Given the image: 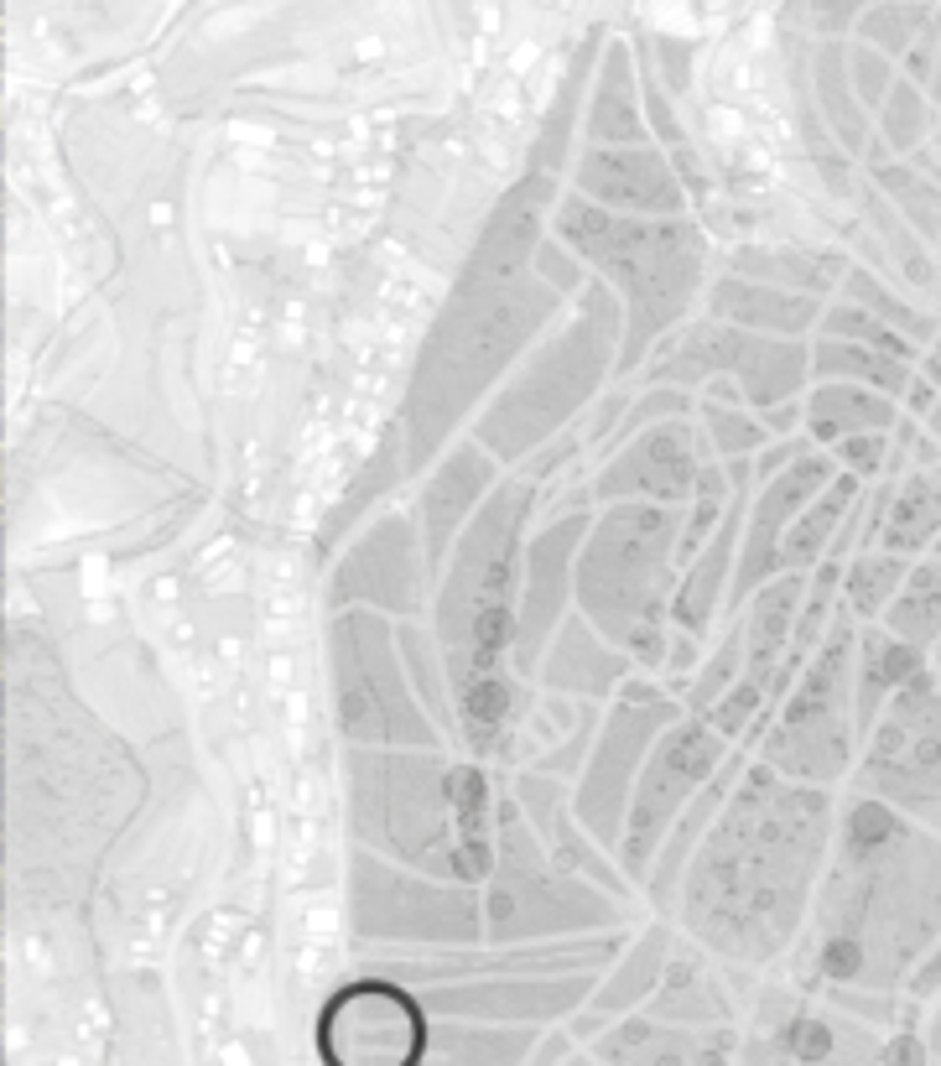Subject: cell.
<instances>
[{
	"label": "cell",
	"mask_w": 941,
	"mask_h": 1066,
	"mask_svg": "<svg viewBox=\"0 0 941 1066\" xmlns=\"http://www.w3.org/2000/svg\"><path fill=\"white\" fill-rule=\"evenodd\" d=\"M697 422H702V432H707L713 458H723V464L754 458L759 447L775 443L765 412H754L749 396L738 391L734 380H707V385H702L697 391Z\"/></svg>",
	"instance_id": "34"
},
{
	"label": "cell",
	"mask_w": 941,
	"mask_h": 1066,
	"mask_svg": "<svg viewBox=\"0 0 941 1066\" xmlns=\"http://www.w3.org/2000/svg\"><path fill=\"white\" fill-rule=\"evenodd\" d=\"M838 479V458L827 447L802 453L790 468H780L775 479H759L749 495V516H744V547H738V572H734V593H728V614L744 609L759 583L780 578V541L796 526L806 505Z\"/></svg>",
	"instance_id": "20"
},
{
	"label": "cell",
	"mask_w": 941,
	"mask_h": 1066,
	"mask_svg": "<svg viewBox=\"0 0 941 1066\" xmlns=\"http://www.w3.org/2000/svg\"><path fill=\"white\" fill-rule=\"evenodd\" d=\"M811 380H858V385H873L885 396H906V385L916 380V360H900V354H885V349L854 344V339H827V333H811Z\"/></svg>",
	"instance_id": "36"
},
{
	"label": "cell",
	"mask_w": 941,
	"mask_h": 1066,
	"mask_svg": "<svg viewBox=\"0 0 941 1066\" xmlns=\"http://www.w3.org/2000/svg\"><path fill=\"white\" fill-rule=\"evenodd\" d=\"M833 458H838V468H848V474H858L864 484H873L885 468H895L900 458H906L910 447L895 443V432H854V437H842V443L827 447Z\"/></svg>",
	"instance_id": "47"
},
{
	"label": "cell",
	"mask_w": 941,
	"mask_h": 1066,
	"mask_svg": "<svg viewBox=\"0 0 941 1066\" xmlns=\"http://www.w3.org/2000/svg\"><path fill=\"white\" fill-rule=\"evenodd\" d=\"M833 811V786L790 780L754 755L686 863L682 921L728 958L780 952L802 927L827 844L838 838Z\"/></svg>",
	"instance_id": "1"
},
{
	"label": "cell",
	"mask_w": 941,
	"mask_h": 1066,
	"mask_svg": "<svg viewBox=\"0 0 941 1066\" xmlns=\"http://www.w3.org/2000/svg\"><path fill=\"white\" fill-rule=\"evenodd\" d=\"M744 661H749V651H744V620L738 614H728L723 620V635L718 645H707L697 661V671L682 682V703L686 713H707L713 703H723L728 697V687H734L738 676H744Z\"/></svg>",
	"instance_id": "42"
},
{
	"label": "cell",
	"mask_w": 941,
	"mask_h": 1066,
	"mask_svg": "<svg viewBox=\"0 0 941 1066\" xmlns=\"http://www.w3.org/2000/svg\"><path fill=\"white\" fill-rule=\"evenodd\" d=\"M682 510L614 499L593 510L578 551V609L645 671H666L671 599L682 583Z\"/></svg>",
	"instance_id": "7"
},
{
	"label": "cell",
	"mask_w": 941,
	"mask_h": 1066,
	"mask_svg": "<svg viewBox=\"0 0 941 1066\" xmlns=\"http://www.w3.org/2000/svg\"><path fill=\"white\" fill-rule=\"evenodd\" d=\"M349 921L364 942L474 946L489 936L479 884L422 874L360 844L349 853Z\"/></svg>",
	"instance_id": "12"
},
{
	"label": "cell",
	"mask_w": 941,
	"mask_h": 1066,
	"mask_svg": "<svg viewBox=\"0 0 941 1066\" xmlns=\"http://www.w3.org/2000/svg\"><path fill=\"white\" fill-rule=\"evenodd\" d=\"M854 676L858 620L842 603L827 640L811 651L802 676L790 682V692L775 707V718L765 723V734L754 739V755L775 765L780 775H790V780H806V786H842L854 775L858 739H864Z\"/></svg>",
	"instance_id": "9"
},
{
	"label": "cell",
	"mask_w": 941,
	"mask_h": 1066,
	"mask_svg": "<svg viewBox=\"0 0 941 1066\" xmlns=\"http://www.w3.org/2000/svg\"><path fill=\"white\" fill-rule=\"evenodd\" d=\"M900 416V401L858 380H811L802 396V432L817 447H833L854 432H895Z\"/></svg>",
	"instance_id": "29"
},
{
	"label": "cell",
	"mask_w": 941,
	"mask_h": 1066,
	"mask_svg": "<svg viewBox=\"0 0 941 1066\" xmlns=\"http://www.w3.org/2000/svg\"><path fill=\"white\" fill-rule=\"evenodd\" d=\"M916 671H926V651L910 645L890 630V624H858V676H854V692H858V728L869 734L885 703L895 692L906 687Z\"/></svg>",
	"instance_id": "31"
},
{
	"label": "cell",
	"mask_w": 941,
	"mask_h": 1066,
	"mask_svg": "<svg viewBox=\"0 0 941 1066\" xmlns=\"http://www.w3.org/2000/svg\"><path fill=\"white\" fill-rule=\"evenodd\" d=\"M707 464H713V447H707L697 412L666 416V422H651L645 432H634L630 443L609 447L599 468L588 474V489H593V505H614V499L686 505Z\"/></svg>",
	"instance_id": "18"
},
{
	"label": "cell",
	"mask_w": 941,
	"mask_h": 1066,
	"mask_svg": "<svg viewBox=\"0 0 941 1066\" xmlns=\"http://www.w3.org/2000/svg\"><path fill=\"white\" fill-rule=\"evenodd\" d=\"M349 838L422 874L484 884L499 844V791L484 759L447 749H343Z\"/></svg>",
	"instance_id": "4"
},
{
	"label": "cell",
	"mask_w": 941,
	"mask_h": 1066,
	"mask_svg": "<svg viewBox=\"0 0 941 1066\" xmlns=\"http://www.w3.org/2000/svg\"><path fill=\"white\" fill-rule=\"evenodd\" d=\"M817 333H827V339H854V344L885 349V354H900V360H916V364H921V344H916V339H906V333H900L895 323H885L879 312H869L864 302H854V297H833V302H827V312H821Z\"/></svg>",
	"instance_id": "44"
},
{
	"label": "cell",
	"mask_w": 941,
	"mask_h": 1066,
	"mask_svg": "<svg viewBox=\"0 0 941 1066\" xmlns=\"http://www.w3.org/2000/svg\"><path fill=\"white\" fill-rule=\"evenodd\" d=\"M734 749H738V739H728L723 728H713L702 713H682V718L655 739L645 770H640V780H634L624 838H619V869L630 874V884L645 890L655 848L666 844L671 822H676V817L692 807V796L728 765Z\"/></svg>",
	"instance_id": "15"
},
{
	"label": "cell",
	"mask_w": 941,
	"mask_h": 1066,
	"mask_svg": "<svg viewBox=\"0 0 941 1066\" xmlns=\"http://www.w3.org/2000/svg\"><path fill=\"white\" fill-rule=\"evenodd\" d=\"M619 344H624V302L609 281L593 276L572 297V308L531 344V354L505 375V385L484 401L468 432L505 468H520L593 412V401L619 370Z\"/></svg>",
	"instance_id": "6"
},
{
	"label": "cell",
	"mask_w": 941,
	"mask_h": 1066,
	"mask_svg": "<svg viewBox=\"0 0 941 1066\" xmlns=\"http://www.w3.org/2000/svg\"><path fill=\"white\" fill-rule=\"evenodd\" d=\"M910 578V557L885 547H864L848 557V572H842V603L858 624H879L885 609L895 603V593L906 588Z\"/></svg>",
	"instance_id": "37"
},
{
	"label": "cell",
	"mask_w": 941,
	"mask_h": 1066,
	"mask_svg": "<svg viewBox=\"0 0 941 1066\" xmlns=\"http://www.w3.org/2000/svg\"><path fill=\"white\" fill-rule=\"evenodd\" d=\"M931 551H941V536H937V547H931Z\"/></svg>",
	"instance_id": "55"
},
{
	"label": "cell",
	"mask_w": 941,
	"mask_h": 1066,
	"mask_svg": "<svg viewBox=\"0 0 941 1066\" xmlns=\"http://www.w3.org/2000/svg\"><path fill=\"white\" fill-rule=\"evenodd\" d=\"M811 100H817L821 125L838 136L842 152H848V156H869L873 136H879V125H873V115L864 110V100H858L854 73H848V63H842V48H821L817 73H811Z\"/></svg>",
	"instance_id": "35"
},
{
	"label": "cell",
	"mask_w": 941,
	"mask_h": 1066,
	"mask_svg": "<svg viewBox=\"0 0 941 1066\" xmlns=\"http://www.w3.org/2000/svg\"><path fill=\"white\" fill-rule=\"evenodd\" d=\"M582 146H651V121H645V94H640V73H634L630 52L609 48L593 79V94L582 104Z\"/></svg>",
	"instance_id": "28"
},
{
	"label": "cell",
	"mask_w": 941,
	"mask_h": 1066,
	"mask_svg": "<svg viewBox=\"0 0 941 1066\" xmlns=\"http://www.w3.org/2000/svg\"><path fill=\"white\" fill-rule=\"evenodd\" d=\"M873 188L890 193V204L906 214V224L921 235V240H941V188L926 183L910 162H879L873 167Z\"/></svg>",
	"instance_id": "45"
},
{
	"label": "cell",
	"mask_w": 941,
	"mask_h": 1066,
	"mask_svg": "<svg viewBox=\"0 0 941 1066\" xmlns=\"http://www.w3.org/2000/svg\"><path fill=\"white\" fill-rule=\"evenodd\" d=\"M510 796L520 801V811L531 817V827L541 832V844H547V853L562 869H572V874L582 879H593V884H603V890H614L630 900V874L619 869V859L609 853V848L588 832V827L578 822V807H572V786H567L562 775H547V770H531V765H520V775L510 780Z\"/></svg>",
	"instance_id": "23"
},
{
	"label": "cell",
	"mask_w": 941,
	"mask_h": 1066,
	"mask_svg": "<svg viewBox=\"0 0 941 1066\" xmlns=\"http://www.w3.org/2000/svg\"><path fill=\"white\" fill-rule=\"evenodd\" d=\"M848 73H854V89H858V100H864V110H879V104L890 100V89H895V73H890V58L879 48H858L854 52V63H848Z\"/></svg>",
	"instance_id": "50"
},
{
	"label": "cell",
	"mask_w": 941,
	"mask_h": 1066,
	"mask_svg": "<svg viewBox=\"0 0 941 1066\" xmlns=\"http://www.w3.org/2000/svg\"><path fill=\"white\" fill-rule=\"evenodd\" d=\"M328 692L343 749H453V734L432 718L401 655V624L375 609L328 614Z\"/></svg>",
	"instance_id": "8"
},
{
	"label": "cell",
	"mask_w": 941,
	"mask_h": 1066,
	"mask_svg": "<svg viewBox=\"0 0 941 1066\" xmlns=\"http://www.w3.org/2000/svg\"><path fill=\"white\" fill-rule=\"evenodd\" d=\"M499 479H505V464H499L474 432H463L458 443L447 447L443 458L422 474V489H416V526H422V541H427L432 578L447 568L458 536L468 531V520L479 516L484 499L495 495Z\"/></svg>",
	"instance_id": "22"
},
{
	"label": "cell",
	"mask_w": 941,
	"mask_h": 1066,
	"mask_svg": "<svg viewBox=\"0 0 941 1066\" xmlns=\"http://www.w3.org/2000/svg\"><path fill=\"white\" fill-rule=\"evenodd\" d=\"M582 989H588L582 979H572V983H474V989L427 994V1004L432 1010H453V1015H468V1010H499V1015H510L515 1004H531L536 1015H557L567 1004H578Z\"/></svg>",
	"instance_id": "39"
},
{
	"label": "cell",
	"mask_w": 941,
	"mask_h": 1066,
	"mask_svg": "<svg viewBox=\"0 0 941 1066\" xmlns=\"http://www.w3.org/2000/svg\"><path fill=\"white\" fill-rule=\"evenodd\" d=\"M567 188L593 198L599 208L614 214H655V219H676L686 214V183L671 167L661 146H582L572 156Z\"/></svg>",
	"instance_id": "21"
},
{
	"label": "cell",
	"mask_w": 941,
	"mask_h": 1066,
	"mask_svg": "<svg viewBox=\"0 0 941 1066\" xmlns=\"http://www.w3.org/2000/svg\"><path fill=\"white\" fill-rule=\"evenodd\" d=\"M941 536V468H910L906 479H895V495L885 505V526L873 547L921 557L937 547Z\"/></svg>",
	"instance_id": "33"
},
{
	"label": "cell",
	"mask_w": 941,
	"mask_h": 1066,
	"mask_svg": "<svg viewBox=\"0 0 941 1066\" xmlns=\"http://www.w3.org/2000/svg\"><path fill=\"white\" fill-rule=\"evenodd\" d=\"M707 380H734L749 396L754 412L796 406L811 385V339H780V333H754V328L723 323V318H686L666 344L651 354V364L634 375V385H682L702 391Z\"/></svg>",
	"instance_id": "11"
},
{
	"label": "cell",
	"mask_w": 941,
	"mask_h": 1066,
	"mask_svg": "<svg viewBox=\"0 0 941 1066\" xmlns=\"http://www.w3.org/2000/svg\"><path fill=\"white\" fill-rule=\"evenodd\" d=\"M879 624H890L895 635L921 645V651L941 645V551H926L921 562H910L906 588L895 593Z\"/></svg>",
	"instance_id": "38"
},
{
	"label": "cell",
	"mask_w": 941,
	"mask_h": 1066,
	"mask_svg": "<svg viewBox=\"0 0 941 1066\" xmlns=\"http://www.w3.org/2000/svg\"><path fill=\"white\" fill-rule=\"evenodd\" d=\"M858 791L941 832V682L931 671H916L864 734Z\"/></svg>",
	"instance_id": "14"
},
{
	"label": "cell",
	"mask_w": 941,
	"mask_h": 1066,
	"mask_svg": "<svg viewBox=\"0 0 941 1066\" xmlns=\"http://www.w3.org/2000/svg\"><path fill=\"white\" fill-rule=\"evenodd\" d=\"M926 432H931V437H937V443H941V406H937V412H931V416H926Z\"/></svg>",
	"instance_id": "54"
},
{
	"label": "cell",
	"mask_w": 941,
	"mask_h": 1066,
	"mask_svg": "<svg viewBox=\"0 0 941 1066\" xmlns=\"http://www.w3.org/2000/svg\"><path fill=\"white\" fill-rule=\"evenodd\" d=\"M754 759L749 744H738L734 755H728V765H723L707 786H702L697 796H692V807L671 822L666 832V844L655 848V863H651V874H645V894H651L661 911H676V900H682V879H686V863L697 859V848L702 838L713 832V822H718V811L723 801H728V791L738 786V775H744V765Z\"/></svg>",
	"instance_id": "27"
},
{
	"label": "cell",
	"mask_w": 941,
	"mask_h": 1066,
	"mask_svg": "<svg viewBox=\"0 0 941 1066\" xmlns=\"http://www.w3.org/2000/svg\"><path fill=\"white\" fill-rule=\"evenodd\" d=\"M790 1051L802 1056V1062H821L827 1051H833V1031H827V1020H811L802 1015L790 1025Z\"/></svg>",
	"instance_id": "52"
},
{
	"label": "cell",
	"mask_w": 941,
	"mask_h": 1066,
	"mask_svg": "<svg viewBox=\"0 0 941 1066\" xmlns=\"http://www.w3.org/2000/svg\"><path fill=\"white\" fill-rule=\"evenodd\" d=\"M838 297H854V302H864L869 312H879L885 323H895L906 339H916V344H931L941 333V318H931V312H921V308H910L906 297L895 292L890 281H879V271H869V266H848V276H842V292Z\"/></svg>",
	"instance_id": "43"
},
{
	"label": "cell",
	"mask_w": 941,
	"mask_h": 1066,
	"mask_svg": "<svg viewBox=\"0 0 941 1066\" xmlns=\"http://www.w3.org/2000/svg\"><path fill=\"white\" fill-rule=\"evenodd\" d=\"M551 235H562L588 271L609 281L624 302V344H619L614 385H630L651 354L692 318L707 292V235L686 214L655 219V214H614L593 198L567 188Z\"/></svg>",
	"instance_id": "5"
},
{
	"label": "cell",
	"mask_w": 941,
	"mask_h": 1066,
	"mask_svg": "<svg viewBox=\"0 0 941 1066\" xmlns=\"http://www.w3.org/2000/svg\"><path fill=\"white\" fill-rule=\"evenodd\" d=\"M619 921H624V894L562 869L547 853L531 817L510 796V786H499V844L495 869H489V894H484L489 936L495 942H526V936L619 927Z\"/></svg>",
	"instance_id": "10"
},
{
	"label": "cell",
	"mask_w": 941,
	"mask_h": 1066,
	"mask_svg": "<svg viewBox=\"0 0 941 1066\" xmlns=\"http://www.w3.org/2000/svg\"><path fill=\"white\" fill-rule=\"evenodd\" d=\"M873 125H879V141H885L895 156L916 152V146L926 141V131H931V110H926L921 84H910V79H906V84H895L890 100L879 104Z\"/></svg>",
	"instance_id": "46"
},
{
	"label": "cell",
	"mask_w": 941,
	"mask_h": 1066,
	"mask_svg": "<svg viewBox=\"0 0 941 1066\" xmlns=\"http://www.w3.org/2000/svg\"><path fill=\"white\" fill-rule=\"evenodd\" d=\"M401 655H406L411 682H416V692H422V703L432 707V718L458 739V707H453V682H447V661H443L437 635H432L422 620H406L401 624Z\"/></svg>",
	"instance_id": "41"
},
{
	"label": "cell",
	"mask_w": 941,
	"mask_h": 1066,
	"mask_svg": "<svg viewBox=\"0 0 941 1066\" xmlns=\"http://www.w3.org/2000/svg\"><path fill=\"white\" fill-rule=\"evenodd\" d=\"M531 266H536V271H541V276H547V281H551V287H557V292H562V297H578L582 287L593 281V271H588V260H582L578 250H572V245L562 240V235H547V240L536 245Z\"/></svg>",
	"instance_id": "49"
},
{
	"label": "cell",
	"mask_w": 941,
	"mask_h": 1066,
	"mask_svg": "<svg viewBox=\"0 0 941 1066\" xmlns=\"http://www.w3.org/2000/svg\"><path fill=\"white\" fill-rule=\"evenodd\" d=\"M890 1066H921V1041L900 1035V1041L890 1046Z\"/></svg>",
	"instance_id": "53"
},
{
	"label": "cell",
	"mask_w": 941,
	"mask_h": 1066,
	"mask_svg": "<svg viewBox=\"0 0 941 1066\" xmlns=\"http://www.w3.org/2000/svg\"><path fill=\"white\" fill-rule=\"evenodd\" d=\"M323 1056L328 1066H416L427 1046L422 1004L395 983H349L323 1010Z\"/></svg>",
	"instance_id": "19"
},
{
	"label": "cell",
	"mask_w": 941,
	"mask_h": 1066,
	"mask_svg": "<svg viewBox=\"0 0 941 1066\" xmlns=\"http://www.w3.org/2000/svg\"><path fill=\"white\" fill-rule=\"evenodd\" d=\"M858 499H864V479L848 474V468H838V479L806 505L802 516H796V526L786 531V541H780V572L817 568L821 557L838 547V536H842V526H848V516H854Z\"/></svg>",
	"instance_id": "32"
},
{
	"label": "cell",
	"mask_w": 941,
	"mask_h": 1066,
	"mask_svg": "<svg viewBox=\"0 0 941 1066\" xmlns=\"http://www.w3.org/2000/svg\"><path fill=\"white\" fill-rule=\"evenodd\" d=\"M599 505H578L562 516H541L526 541V578H520V630H515V671L536 682L547 661V645L557 640L562 620L578 609V551L588 541Z\"/></svg>",
	"instance_id": "17"
},
{
	"label": "cell",
	"mask_w": 941,
	"mask_h": 1066,
	"mask_svg": "<svg viewBox=\"0 0 941 1066\" xmlns=\"http://www.w3.org/2000/svg\"><path fill=\"white\" fill-rule=\"evenodd\" d=\"M547 484L515 468L468 520L458 547L432 588V635L443 645L453 707H458V749L474 759H520V734L531 718V682L515 671V630H520V578L526 541Z\"/></svg>",
	"instance_id": "2"
},
{
	"label": "cell",
	"mask_w": 941,
	"mask_h": 1066,
	"mask_svg": "<svg viewBox=\"0 0 941 1066\" xmlns=\"http://www.w3.org/2000/svg\"><path fill=\"white\" fill-rule=\"evenodd\" d=\"M702 312H707V318H723V323L754 328V333L811 339L817 323H821V312H827V297L790 292V287H775V281H754V276L723 271V276L707 281Z\"/></svg>",
	"instance_id": "26"
},
{
	"label": "cell",
	"mask_w": 941,
	"mask_h": 1066,
	"mask_svg": "<svg viewBox=\"0 0 941 1066\" xmlns=\"http://www.w3.org/2000/svg\"><path fill=\"white\" fill-rule=\"evenodd\" d=\"M811 447H817V443H811L806 432H786V437H775L771 447H759V453H754V484H759V479H775L780 468H790L796 458H802V453H811Z\"/></svg>",
	"instance_id": "51"
},
{
	"label": "cell",
	"mask_w": 941,
	"mask_h": 1066,
	"mask_svg": "<svg viewBox=\"0 0 941 1066\" xmlns=\"http://www.w3.org/2000/svg\"><path fill=\"white\" fill-rule=\"evenodd\" d=\"M661 967H666V931L655 927L651 936H645V942L630 952V963L619 967V979L603 989L599 1004H603V1010H619V1004H630L634 994H645V989H651V979L661 973Z\"/></svg>",
	"instance_id": "48"
},
{
	"label": "cell",
	"mask_w": 941,
	"mask_h": 1066,
	"mask_svg": "<svg viewBox=\"0 0 941 1066\" xmlns=\"http://www.w3.org/2000/svg\"><path fill=\"white\" fill-rule=\"evenodd\" d=\"M432 562L416 526V510H380L328 568V614L375 609L395 624L432 614Z\"/></svg>",
	"instance_id": "16"
},
{
	"label": "cell",
	"mask_w": 941,
	"mask_h": 1066,
	"mask_svg": "<svg viewBox=\"0 0 941 1066\" xmlns=\"http://www.w3.org/2000/svg\"><path fill=\"white\" fill-rule=\"evenodd\" d=\"M854 260L842 250H821V245H738L723 271L754 276V281H775V287H790V292H811L827 297L842 292V276H848Z\"/></svg>",
	"instance_id": "30"
},
{
	"label": "cell",
	"mask_w": 941,
	"mask_h": 1066,
	"mask_svg": "<svg viewBox=\"0 0 941 1066\" xmlns=\"http://www.w3.org/2000/svg\"><path fill=\"white\" fill-rule=\"evenodd\" d=\"M640 671L645 666H640L624 645H614L582 609H572L562 620V630H557V640L547 645V661L536 671V682L547 692H557V697H578V703L609 707L614 692L624 687L630 676H640Z\"/></svg>",
	"instance_id": "25"
},
{
	"label": "cell",
	"mask_w": 941,
	"mask_h": 1066,
	"mask_svg": "<svg viewBox=\"0 0 941 1066\" xmlns=\"http://www.w3.org/2000/svg\"><path fill=\"white\" fill-rule=\"evenodd\" d=\"M567 302L572 297L557 292L536 266L505 271V266L463 260L458 281L447 287L443 308L422 339L406 401L395 416L411 479H422L458 443L463 427L484 412V401L505 385V375L567 312Z\"/></svg>",
	"instance_id": "3"
},
{
	"label": "cell",
	"mask_w": 941,
	"mask_h": 1066,
	"mask_svg": "<svg viewBox=\"0 0 941 1066\" xmlns=\"http://www.w3.org/2000/svg\"><path fill=\"white\" fill-rule=\"evenodd\" d=\"M682 713H686L682 692H671L666 682H655L645 671L630 676V682L614 692V703L603 707L593 749H588L578 780H572V807H578V822L588 827L614 859H619V838H624V817H630L634 780L645 770L655 739H661Z\"/></svg>",
	"instance_id": "13"
},
{
	"label": "cell",
	"mask_w": 941,
	"mask_h": 1066,
	"mask_svg": "<svg viewBox=\"0 0 941 1066\" xmlns=\"http://www.w3.org/2000/svg\"><path fill=\"white\" fill-rule=\"evenodd\" d=\"M749 495L754 479L738 489L734 510L723 516V526L713 531V541L682 568L676 599H671V635L697 640L707 645L718 620H728V593H734V572H738V547H744V516H749Z\"/></svg>",
	"instance_id": "24"
},
{
	"label": "cell",
	"mask_w": 941,
	"mask_h": 1066,
	"mask_svg": "<svg viewBox=\"0 0 941 1066\" xmlns=\"http://www.w3.org/2000/svg\"><path fill=\"white\" fill-rule=\"evenodd\" d=\"M937 973H941V963H937Z\"/></svg>",
	"instance_id": "56"
},
{
	"label": "cell",
	"mask_w": 941,
	"mask_h": 1066,
	"mask_svg": "<svg viewBox=\"0 0 941 1066\" xmlns=\"http://www.w3.org/2000/svg\"><path fill=\"white\" fill-rule=\"evenodd\" d=\"M401 479H411L406 474V443H401V427H391L385 437H380V447L364 458V468L354 474V484H349V495L333 505V516L323 520V547H333L354 520L375 505L380 495H391V484H401Z\"/></svg>",
	"instance_id": "40"
}]
</instances>
